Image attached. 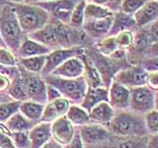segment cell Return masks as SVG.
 I'll return each instance as SVG.
<instances>
[{
	"label": "cell",
	"instance_id": "cell-8",
	"mask_svg": "<svg viewBox=\"0 0 158 148\" xmlns=\"http://www.w3.org/2000/svg\"><path fill=\"white\" fill-rule=\"evenodd\" d=\"M79 1L80 0H54L52 2L33 4H37L38 6L44 9L53 18H56L59 23L67 25L70 21L73 10Z\"/></svg>",
	"mask_w": 158,
	"mask_h": 148
},
{
	"label": "cell",
	"instance_id": "cell-37",
	"mask_svg": "<svg viewBox=\"0 0 158 148\" xmlns=\"http://www.w3.org/2000/svg\"><path fill=\"white\" fill-rule=\"evenodd\" d=\"M144 121L148 134L158 133V111L153 110L144 115Z\"/></svg>",
	"mask_w": 158,
	"mask_h": 148
},
{
	"label": "cell",
	"instance_id": "cell-14",
	"mask_svg": "<svg viewBox=\"0 0 158 148\" xmlns=\"http://www.w3.org/2000/svg\"><path fill=\"white\" fill-rule=\"evenodd\" d=\"M84 148H147V136L144 137H122L113 135L109 141L95 146Z\"/></svg>",
	"mask_w": 158,
	"mask_h": 148
},
{
	"label": "cell",
	"instance_id": "cell-4",
	"mask_svg": "<svg viewBox=\"0 0 158 148\" xmlns=\"http://www.w3.org/2000/svg\"><path fill=\"white\" fill-rule=\"evenodd\" d=\"M44 79L47 85L56 88L62 98H65L70 103H73L72 105H80L88 89L84 76L67 79L49 74L44 76Z\"/></svg>",
	"mask_w": 158,
	"mask_h": 148
},
{
	"label": "cell",
	"instance_id": "cell-43",
	"mask_svg": "<svg viewBox=\"0 0 158 148\" xmlns=\"http://www.w3.org/2000/svg\"><path fill=\"white\" fill-rule=\"evenodd\" d=\"M146 85L153 91H158V71L148 73Z\"/></svg>",
	"mask_w": 158,
	"mask_h": 148
},
{
	"label": "cell",
	"instance_id": "cell-3",
	"mask_svg": "<svg viewBox=\"0 0 158 148\" xmlns=\"http://www.w3.org/2000/svg\"><path fill=\"white\" fill-rule=\"evenodd\" d=\"M23 34L13 7L6 5L0 11V36L4 44L13 54L18 53L24 42Z\"/></svg>",
	"mask_w": 158,
	"mask_h": 148
},
{
	"label": "cell",
	"instance_id": "cell-55",
	"mask_svg": "<svg viewBox=\"0 0 158 148\" xmlns=\"http://www.w3.org/2000/svg\"><path fill=\"white\" fill-rule=\"evenodd\" d=\"M155 1H158V0H155Z\"/></svg>",
	"mask_w": 158,
	"mask_h": 148
},
{
	"label": "cell",
	"instance_id": "cell-12",
	"mask_svg": "<svg viewBox=\"0 0 158 148\" xmlns=\"http://www.w3.org/2000/svg\"><path fill=\"white\" fill-rule=\"evenodd\" d=\"M84 70H85V66H84V62L80 54L79 56H74L66 59L56 69H54L51 74L61 78L74 79L83 76Z\"/></svg>",
	"mask_w": 158,
	"mask_h": 148
},
{
	"label": "cell",
	"instance_id": "cell-51",
	"mask_svg": "<svg viewBox=\"0 0 158 148\" xmlns=\"http://www.w3.org/2000/svg\"><path fill=\"white\" fill-rule=\"evenodd\" d=\"M52 1H54V0H26V2L25 3H44V2H52Z\"/></svg>",
	"mask_w": 158,
	"mask_h": 148
},
{
	"label": "cell",
	"instance_id": "cell-25",
	"mask_svg": "<svg viewBox=\"0 0 158 148\" xmlns=\"http://www.w3.org/2000/svg\"><path fill=\"white\" fill-rule=\"evenodd\" d=\"M65 116L69 121L76 127L83 126L91 122L89 113L80 105H70Z\"/></svg>",
	"mask_w": 158,
	"mask_h": 148
},
{
	"label": "cell",
	"instance_id": "cell-42",
	"mask_svg": "<svg viewBox=\"0 0 158 148\" xmlns=\"http://www.w3.org/2000/svg\"><path fill=\"white\" fill-rule=\"evenodd\" d=\"M148 36H149V43H153L158 42V19L155 22L151 24V26L148 31Z\"/></svg>",
	"mask_w": 158,
	"mask_h": 148
},
{
	"label": "cell",
	"instance_id": "cell-35",
	"mask_svg": "<svg viewBox=\"0 0 158 148\" xmlns=\"http://www.w3.org/2000/svg\"><path fill=\"white\" fill-rule=\"evenodd\" d=\"M8 135L16 148H31V141L29 138V131L22 132H9Z\"/></svg>",
	"mask_w": 158,
	"mask_h": 148
},
{
	"label": "cell",
	"instance_id": "cell-47",
	"mask_svg": "<svg viewBox=\"0 0 158 148\" xmlns=\"http://www.w3.org/2000/svg\"><path fill=\"white\" fill-rule=\"evenodd\" d=\"M145 52L147 56H158V42L151 43Z\"/></svg>",
	"mask_w": 158,
	"mask_h": 148
},
{
	"label": "cell",
	"instance_id": "cell-44",
	"mask_svg": "<svg viewBox=\"0 0 158 148\" xmlns=\"http://www.w3.org/2000/svg\"><path fill=\"white\" fill-rule=\"evenodd\" d=\"M61 95L59 94V92L56 90V88H53L49 85H47V100L48 103L52 102L53 100H56V99L60 98Z\"/></svg>",
	"mask_w": 158,
	"mask_h": 148
},
{
	"label": "cell",
	"instance_id": "cell-40",
	"mask_svg": "<svg viewBox=\"0 0 158 148\" xmlns=\"http://www.w3.org/2000/svg\"><path fill=\"white\" fill-rule=\"evenodd\" d=\"M63 148H84L83 141L81 139L80 133H79L77 127L75 128V132H74V135L72 137L71 141L69 142L67 145L63 146Z\"/></svg>",
	"mask_w": 158,
	"mask_h": 148
},
{
	"label": "cell",
	"instance_id": "cell-9",
	"mask_svg": "<svg viewBox=\"0 0 158 148\" xmlns=\"http://www.w3.org/2000/svg\"><path fill=\"white\" fill-rule=\"evenodd\" d=\"M147 77L148 72L140 65H135L117 72L114 76V81L122 84L128 89H132L146 85Z\"/></svg>",
	"mask_w": 158,
	"mask_h": 148
},
{
	"label": "cell",
	"instance_id": "cell-41",
	"mask_svg": "<svg viewBox=\"0 0 158 148\" xmlns=\"http://www.w3.org/2000/svg\"><path fill=\"white\" fill-rule=\"evenodd\" d=\"M0 148H16L14 143L7 133L0 130Z\"/></svg>",
	"mask_w": 158,
	"mask_h": 148
},
{
	"label": "cell",
	"instance_id": "cell-23",
	"mask_svg": "<svg viewBox=\"0 0 158 148\" xmlns=\"http://www.w3.org/2000/svg\"><path fill=\"white\" fill-rule=\"evenodd\" d=\"M81 58L84 62V66H85V70H84V78L87 82L88 87L91 88H96V87H101L105 86L102 80V76L97 67L92 63V61L84 56V52L81 54Z\"/></svg>",
	"mask_w": 158,
	"mask_h": 148
},
{
	"label": "cell",
	"instance_id": "cell-54",
	"mask_svg": "<svg viewBox=\"0 0 158 148\" xmlns=\"http://www.w3.org/2000/svg\"><path fill=\"white\" fill-rule=\"evenodd\" d=\"M1 9H2V8H1V6H0V11H1Z\"/></svg>",
	"mask_w": 158,
	"mask_h": 148
},
{
	"label": "cell",
	"instance_id": "cell-7",
	"mask_svg": "<svg viewBox=\"0 0 158 148\" xmlns=\"http://www.w3.org/2000/svg\"><path fill=\"white\" fill-rule=\"evenodd\" d=\"M80 133L84 146H95L109 141L114 134L107 126L90 122L88 125L77 127Z\"/></svg>",
	"mask_w": 158,
	"mask_h": 148
},
{
	"label": "cell",
	"instance_id": "cell-26",
	"mask_svg": "<svg viewBox=\"0 0 158 148\" xmlns=\"http://www.w3.org/2000/svg\"><path fill=\"white\" fill-rule=\"evenodd\" d=\"M113 15H114V12L108 7L89 2L86 4L85 12H84V23L104 19V18L113 16Z\"/></svg>",
	"mask_w": 158,
	"mask_h": 148
},
{
	"label": "cell",
	"instance_id": "cell-11",
	"mask_svg": "<svg viewBox=\"0 0 158 148\" xmlns=\"http://www.w3.org/2000/svg\"><path fill=\"white\" fill-rule=\"evenodd\" d=\"M109 89V104L117 111L130 110L131 89L122 85L116 81H112L108 87Z\"/></svg>",
	"mask_w": 158,
	"mask_h": 148
},
{
	"label": "cell",
	"instance_id": "cell-17",
	"mask_svg": "<svg viewBox=\"0 0 158 148\" xmlns=\"http://www.w3.org/2000/svg\"><path fill=\"white\" fill-rule=\"evenodd\" d=\"M102 102H109V89L106 86L91 88L88 87L80 106L90 113L92 109Z\"/></svg>",
	"mask_w": 158,
	"mask_h": 148
},
{
	"label": "cell",
	"instance_id": "cell-5",
	"mask_svg": "<svg viewBox=\"0 0 158 148\" xmlns=\"http://www.w3.org/2000/svg\"><path fill=\"white\" fill-rule=\"evenodd\" d=\"M20 71V80L28 101H33L39 104L46 105L47 100V83L41 74L32 73L18 67Z\"/></svg>",
	"mask_w": 158,
	"mask_h": 148
},
{
	"label": "cell",
	"instance_id": "cell-18",
	"mask_svg": "<svg viewBox=\"0 0 158 148\" xmlns=\"http://www.w3.org/2000/svg\"><path fill=\"white\" fill-rule=\"evenodd\" d=\"M31 148H41L52 138V123L39 122L29 131Z\"/></svg>",
	"mask_w": 158,
	"mask_h": 148
},
{
	"label": "cell",
	"instance_id": "cell-16",
	"mask_svg": "<svg viewBox=\"0 0 158 148\" xmlns=\"http://www.w3.org/2000/svg\"><path fill=\"white\" fill-rule=\"evenodd\" d=\"M133 20L137 28H144L158 19V1L145 0L144 4L138 11L133 14Z\"/></svg>",
	"mask_w": 158,
	"mask_h": 148
},
{
	"label": "cell",
	"instance_id": "cell-32",
	"mask_svg": "<svg viewBox=\"0 0 158 148\" xmlns=\"http://www.w3.org/2000/svg\"><path fill=\"white\" fill-rule=\"evenodd\" d=\"M98 49L103 56L111 57L118 49L116 43L115 36H107L105 39H103L102 41L98 43Z\"/></svg>",
	"mask_w": 158,
	"mask_h": 148
},
{
	"label": "cell",
	"instance_id": "cell-48",
	"mask_svg": "<svg viewBox=\"0 0 158 148\" xmlns=\"http://www.w3.org/2000/svg\"><path fill=\"white\" fill-rule=\"evenodd\" d=\"M41 148H63V146L61 144H59L57 141H56L52 137L51 139H49L44 145H43Z\"/></svg>",
	"mask_w": 158,
	"mask_h": 148
},
{
	"label": "cell",
	"instance_id": "cell-15",
	"mask_svg": "<svg viewBox=\"0 0 158 148\" xmlns=\"http://www.w3.org/2000/svg\"><path fill=\"white\" fill-rule=\"evenodd\" d=\"M69 107H70V102L67 99L62 97L47 103L40 122L52 123V121L57 120L58 117L65 116Z\"/></svg>",
	"mask_w": 158,
	"mask_h": 148
},
{
	"label": "cell",
	"instance_id": "cell-33",
	"mask_svg": "<svg viewBox=\"0 0 158 148\" xmlns=\"http://www.w3.org/2000/svg\"><path fill=\"white\" fill-rule=\"evenodd\" d=\"M150 46L149 43V36H148V31L140 30L135 35H133V43L132 48L137 51H146L148 47Z\"/></svg>",
	"mask_w": 158,
	"mask_h": 148
},
{
	"label": "cell",
	"instance_id": "cell-21",
	"mask_svg": "<svg viewBox=\"0 0 158 148\" xmlns=\"http://www.w3.org/2000/svg\"><path fill=\"white\" fill-rule=\"evenodd\" d=\"M52 51V49L51 47L28 38L24 39L17 54L20 58H27L40 56H48Z\"/></svg>",
	"mask_w": 158,
	"mask_h": 148
},
{
	"label": "cell",
	"instance_id": "cell-39",
	"mask_svg": "<svg viewBox=\"0 0 158 148\" xmlns=\"http://www.w3.org/2000/svg\"><path fill=\"white\" fill-rule=\"evenodd\" d=\"M139 65L148 73L158 71V56H147Z\"/></svg>",
	"mask_w": 158,
	"mask_h": 148
},
{
	"label": "cell",
	"instance_id": "cell-22",
	"mask_svg": "<svg viewBox=\"0 0 158 148\" xmlns=\"http://www.w3.org/2000/svg\"><path fill=\"white\" fill-rule=\"evenodd\" d=\"M5 128L9 132H22V131H30L32 128L37 125L31 121H29L26 117H24L20 112L14 113V115L5 121Z\"/></svg>",
	"mask_w": 158,
	"mask_h": 148
},
{
	"label": "cell",
	"instance_id": "cell-27",
	"mask_svg": "<svg viewBox=\"0 0 158 148\" xmlns=\"http://www.w3.org/2000/svg\"><path fill=\"white\" fill-rule=\"evenodd\" d=\"M133 27H136V26H135V20H133L132 16L126 15L122 12L118 14H115L113 27L108 36H116V35L120 32L131 31V29Z\"/></svg>",
	"mask_w": 158,
	"mask_h": 148
},
{
	"label": "cell",
	"instance_id": "cell-6",
	"mask_svg": "<svg viewBox=\"0 0 158 148\" xmlns=\"http://www.w3.org/2000/svg\"><path fill=\"white\" fill-rule=\"evenodd\" d=\"M154 97L155 91L147 85L131 89L130 110L143 116L146 115L154 110Z\"/></svg>",
	"mask_w": 158,
	"mask_h": 148
},
{
	"label": "cell",
	"instance_id": "cell-29",
	"mask_svg": "<svg viewBox=\"0 0 158 148\" xmlns=\"http://www.w3.org/2000/svg\"><path fill=\"white\" fill-rule=\"evenodd\" d=\"M86 0H80L78 4L74 8L73 12L71 14L70 21H69V25L74 28V29H79L83 27L84 24V12H85V7H86Z\"/></svg>",
	"mask_w": 158,
	"mask_h": 148
},
{
	"label": "cell",
	"instance_id": "cell-10",
	"mask_svg": "<svg viewBox=\"0 0 158 148\" xmlns=\"http://www.w3.org/2000/svg\"><path fill=\"white\" fill-rule=\"evenodd\" d=\"M84 51L80 48H57L53 49L47 56L46 59V64L41 73V75L47 76L49 75L54 69H56L60 64H62L66 59L74 57V56H79L82 54Z\"/></svg>",
	"mask_w": 158,
	"mask_h": 148
},
{
	"label": "cell",
	"instance_id": "cell-13",
	"mask_svg": "<svg viewBox=\"0 0 158 148\" xmlns=\"http://www.w3.org/2000/svg\"><path fill=\"white\" fill-rule=\"evenodd\" d=\"M75 132V127L69 121L66 116L58 117L52 122V137L62 146L71 141Z\"/></svg>",
	"mask_w": 158,
	"mask_h": 148
},
{
	"label": "cell",
	"instance_id": "cell-53",
	"mask_svg": "<svg viewBox=\"0 0 158 148\" xmlns=\"http://www.w3.org/2000/svg\"><path fill=\"white\" fill-rule=\"evenodd\" d=\"M10 1H12L13 4H18V3H25L26 0H10Z\"/></svg>",
	"mask_w": 158,
	"mask_h": 148
},
{
	"label": "cell",
	"instance_id": "cell-34",
	"mask_svg": "<svg viewBox=\"0 0 158 148\" xmlns=\"http://www.w3.org/2000/svg\"><path fill=\"white\" fill-rule=\"evenodd\" d=\"M116 43L118 49L127 51L131 48L133 43V34L131 31H123L118 33L116 36Z\"/></svg>",
	"mask_w": 158,
	"mask_h": 148
},
{
	"label": "cell",
	"instance_id": "cell-19",
	"mask_svg": "<svg viewBox=\"0 0 158 148\" xmlns=\"http://www.w3.org/2000/svg\"><path fill=\"white\" fill-rule=\"evenodd\" d=\"M114 18H115V14L113 16L95 20V21L86 22L83 24V28L85 30L87 34L90 35L93 38H103L105 36H108L110 33L111 29L113 27Z\"/></svg>",
	"mask_w": 158,
	"mask_h": 148
},
{
	"label": "cell",
	"instance_id": "cell-24",
	"mask_svg": "<svg viewBox=\"0 0 158 148\" xmlns=\"http://www.w3.org/2000/svg\"><path fill=\"white\" fill-rule=\"evenodd\" d=\"M44 106L43 104H39L33 101H24L21 103L19 112L24 117H26L29 121L35 123H39L41 121V117L44 110Z\"/></svg>",
	"mask_w": 158,
	"mask_h": 148
},
{
	"label": "cell",
	"instance_id": "cell-31",
	"mask_svg": "<svg viewBox=\"0 0 158 148\" xmlns=\"http://www.w3.org/2000/svg\"><path fill=\"white\" fill-rule=\"evenodd\" d=\"M8 95L11 97L14 101H20V102H24V101H28V97L25 93L21 80H20V76L15 78L14 80H12V83L10 84V87L7 90Z\"/></svg>",
	"mask_w": 158,
	"mask_h": 148
},
{
	"label": "cell",
	"instance_id": "cell-36",
	"mask_svg": "<svg viewBox=\"0 0 158 148\" xmlns=\"http://www.w3.org/2000/svg\"><path fill=\"white\" fill-rule=\"evenodd\" d=\"M144 2L145 0H123L121 4V12L133 16V14H135L140 9Z\"/></svg>",
	"mask_w": 158,
	"mask_h": 148
},
{
	"label": "cell",
	"instance_id": "cell-52",
	"mask_svg": "<svg viewBox=\"0 0 158 148\" xmlns=\"http://www.w3.org/2000/svg\"><path fill=\"white\" fill-rule=\"evenodd\" d=\"M154 110L158 111V91H155V97H154Z\"/></svg>",
	"mask_w": 158,
	"mask_h": 148
},
{
	"label": "cell",
	"instance_id": "cell-20",
	"mask_svg": "<svg viewBox=\"0 0 158 148\" xmlns=\"http://www.w3.org/2000/svg\"><path fill=\"white\" fill-rule=\"evenodd\" d=\"M116 111L112 108L109 102H102L94 107L89 113L91 122L102 125L104 126L109 125V123L113 120Z\"/></svg>",
	"mask_w": 158,
	"mask_h": 148
},
{
	"label": "cell",
	"instance_id": "cell-38",
	"mask_svg": "<svg viewBox=\"0 0 158 148\" xmlns=\"http://www.w3.org/2000/svg\"><path fill=\"white\" fill-rule=\"evenodd\" d=\"M0 64L4 66H16L17 59L7 48L0 47Z\"/></svg>",
	"mask_w": 158,
	"mask_h": 148
},
{
	"label": "cell",
	"instance_id": "cell-28",
	"mask_svg": "<svg viewBox=\"0 0 158 148\" xmlns=\"http://www.w3.org/2000/svg\"><path fill=\"white\" fill-rule=\"evenodd\" d=\"M46 59H47V56L20 58L19 63L21 67L24 68L25 70L32 73L41 74L44 67V64H46Z\"/></svg>",
	"mask_w": 158,
	"mask_h": 148
},
{
	"label": "cell",
	"instance_id": "cell-1",
	"mask_svg": "<svg viewBox=\"0 0 158 148\" xmlns=\"http://www.w3.org/2000/svg\"><path fill=\"white\" fill-rule=\"evenodd\" d=\"M108 128L116 136L144 137L148 135L144 116L131 110L117 111Z\"/></svg>",
	"mask_w": 158,
	"mask_h": 148
},
{
	"label": "cell",
	"instance_id": "cell-2",
	"mask_svg": "<svg viewBox=\"0 0 158 148\" xmlns=\"http://www.w3.org/2000/svg\"><path fill=\"white\" fill-rule=\"evenodd\" d=\"M13 9L23 33L28 35L39 31L49 21V14L37 4H13Z\"/></svg>",
	"mask_w": 158,
	"mask_h": 148
},
{
	"label": "cell",
	"instance_id": "cell-45",
	"mask_svg": "<svg viewBox=\"0 0 158 148\" xmlns=\"http://www.w3.org/2000/svg\"><path fill=\"white\" fill-rule=\"evenodd\" d=\"M10 78L6 75L0 74V93H4L5 91H7L10 87Z\"/></svg>",
	"mask_w": 158,
	"mask_h": 148
},
{
	"label": "cell",
	"instance_id": "cell-49",
	"mask_svg": "<svg viewBox=\"0 0 158 148\" xmlns=\"http://www.w3.org/2000/svg\"><path fill=\"white\" fill-rule=\"evenodd\" d=\"M10 101H14V100L8 95V94L7 95H5V94H0V104L5 103V102H10Z\"/></svg>",
	"mask_w": 158,
	"mask_h": 148
},
{
	"label": "cell",
	"instance_id": "cell-46",
	"mask_svg": "<svg viewBox=\"0 0 158 148\" xmlns=\"http://www.w3.org/2000/svg\"><path fill=\"white\" fill-rule=\"evenodd\" d=\"M147 148H158V133L147 135Z\"/></svg>",
	"mask_w": 158,
	"mask_h": 148
},
{
	"label": "cell",
	"instance_id": "cell-30",
	"mask_svg": "<svg viewBox=\"0 0 158 148\" xmlns=\"http://www.w3.org/2000/svg\"><path fill=\"white\" fill-rule=\"evenodd\" d=\"M21 103L20 101H10L0 104V123H4L14 113H18Z\"/></svg>",
	"mask_w": 158,
	"mask_h": 148
},
{
	"label": "cell",
	"instance_id": "cell-50",
	"mask_svg": "<svg viewBox=\"0 0 158 148\" xmlns=\"http://www.w3.org/2000/svg\"><path fill=\"white\" fill-rule=\"evenodd\" d=\"M110 1L111 0H90V3L98 4V5H101V6H105V5Z\"/></svg>",
	"mask_w": 158,
	"mask_h": 148
}]
</instances>
